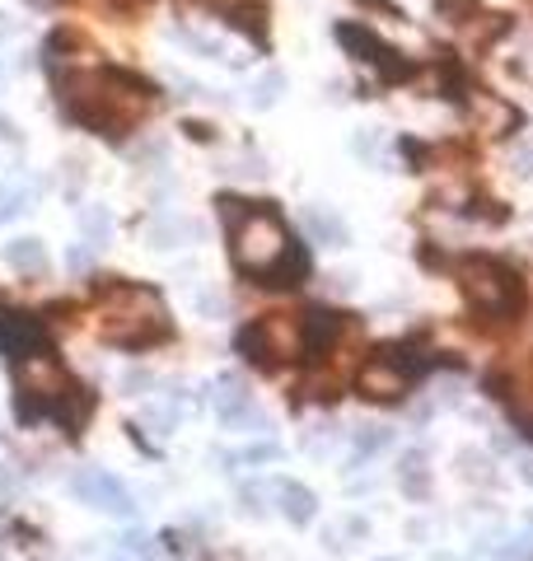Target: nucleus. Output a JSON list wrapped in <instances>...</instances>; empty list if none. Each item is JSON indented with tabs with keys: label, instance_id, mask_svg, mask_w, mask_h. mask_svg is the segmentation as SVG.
<instances>
[{
	"label": "nucleus",
	"instance_id": "f257e3e1",
	"mask_svg": "<svg viewBox=\"0 0 533 561\" xmlns=\"http://www.w3.org/2000/svg\"><path fill=\"white\" fill-rule=\"evenodd\" d=\"M57 98L75 122L104 136H122L150 112V85L122 71H57Z\"/></svg>",
	"mask_w": 533,
	"mask_h": 561
},
{
	"label": "nucleus",
	"instance_id": "f03ea898",
	"mask_svg": "<svg viewBox=\"0 0 533 561\" xmlns=\"http://www.w3.org/2000/svg\"><path fill=\"white\" fill-rule=\"evenodd\" d=\"M98 333H104L112 346H155L159 337H169V313H164V300L150 286H118L112 300L98 313Z\"/></svg>",
	"mask_w": 533,
	"mask_h": 561
},
{
	"label": "nucleus",
	"instance_id": "7ed1b4c3",
	"mask_svg": "<svg viewBox=\"0 0 533 561\" xmlns=\"http://www.w3.org/2000/svg\"><path fill=\"white\" fill-rule=\"evenodd\" d=\"M454 280L477 313L487 319H514L524 305V280L514 267H506L501 258H487V253H469L454 262Z\"/></svg>",
	"mask_w": 533,
	"mask_h": 561
},
{
	"label": "nucleus",
	"instance_id": "20e7f679",
	"mask_svg": "<svg viewBox=\"0 0 533 561\" xmlns=\"http://www.w3.org/2000/svg\"><path fill=\"white\" fill-rule=\"evenodd\" d=\"M229 253H235V267L239 272H248V276H258V280H266V272L276 267L281 258H286V249H291V235H286V225H281L272 211H266V202H258L248 216L229 229Z\"/></svg>",
	"mask_w": 533,
	"mask_h": 561
},
{
	"label": "nucleus",
	"instance_id": "39448f33",
	"mask_svg": "<svg viewBox=\"0 0 533 561\" xmlns=\"http://www.w3.org/2000/svg\"><path fill=\"white\" fill-rule=\"evenodd\" d=\"M235 346L266 370L286 366V360H299L305 356V313H262L258 323L239 327Z\"/></svg>",
	"mask_w": 533,
	"mask_h": 561
},
{
	"label": "nucleus",
	"instance_id": "423d86ee",
	"mask_svg": "<svg viewBox=\"0 0 533 561\" xmlns=\"http://www.w3.org/2000/svg\"><path fill=\"white\" fill-rule=\"evenodd\" d=\"M337 43H342L352 57H360L365 65H375L384 85H398V80H412V75H416V65L398 57L393 47L379 38V33L365 28V24H337Z\"/></svg>",
	"mask_w": 533,
	"mask_h": 561
},
{
	"label": "nucleus",
	"instance_id": "0eeeda50",
	"mask_svg": "<svg viewBox=\"0 0 533 561\" xmlns=\"http://www.w3.org/2000/svg\"><path fill=\"white\" fill-rule=\"evenodd\" d=\"M14 379H20V411L24 417H38V403L52 407L57 393L66 389V374L61 366L47 351H33V356H20V366H14Z\"/></svg>",
	"mask_w": 533,
	"mask_h": 561
},
{
	"label": "nucleus",
	"instance_id": "6e6552de",
	"mask_svg": "<svg viewBox=\"0 0 533 561\" xmlns=\"http://www.w3.org/2000/svg\"><path fill=\"white\" fill-rule=\"evenodd\" d=\"M71 491H75V501H85L94 510H108V515H118V520L137 515V497H131L118 477L104 473V468H80L71 477Z\"/></svg>",
	"mask_w": 533,
	"mask_h": 561
},
{
	"label": "nucleus",
	"instance_id": "1a4fd4ad",
	"mask_svg": "<svg viewBox=\"0 0 533 561\" xmlns=\"http://www.w3.org/2000/svg\"><path fill=\"white\" fill-rule=\"evenodd\" d=\"M407 384H412V374H407L403 366H393L384 351H375V356L360 366V374H356L360 398H370V403H398V398L407 393Z\"/></svg>",
	"mask_w": 533,
	"mask_h": 561
},
{
	"label": "nucleus",
	"instance_id": "9d476101",
	"mask_svg": "<svg viewBox=\"0 0 533 561\" xmlns=\"http://www.w3.org/2000/svg\"><path fill=\"white\" fill-rule=\"evenodd\" d=\"M211 403H215V411H221L225 426H266V417L253 407V393H248V384L239 374H221V379H215Z\"/></svg>",
	"mask_w": 533,
	"mask_h": 561
},
{
	"label": "nucleus",
	"instance_id": "9b49d317",
	"mask_svg": "<svg viewBox=\"0 0 533 561\" xmlns=\"http://www.w3.org/2000/svg\"><path fill=\"white\" fill-rule=\"evenodd\" d=\"M43 342H47L43 319H33L24 309H0V351L5 356H33L43 351Z\"/></svg>",
	"mask_w": 533,
	"mask_h": 561
},
{
	"label": "nucleus",
	"instance_id": "f8f14e48",
	"mask_svg": "<svg viewBox=\"0 0 533 561\" xmlns=\"http://www.w3.org/2000/svg\"><path fill=\"white\" fill-rule=\"evenodd\" d=\"M47 411H52V417H57V421L66 426V435H80V431H85V421L94 417V398H90L85 389L66 384V389L57 393V403L47 407Z\"/></svg>",
	"mask_w": 533,
	"mask_h": 561
},
{
	"label": "nucleus",
	"instance_id": "ddd939ff",
	"mask_svg": "<svg viewBox=\"0 0 533 561\" xmlns=\"http://www.w3.org/2000/svg\"><path fill=\"white\" fill-rule=\"evenodd\" d=\"M473 108H477V118H482V131H491V136H510V131L524 122L510 104H501V98L487 94V89H477V94H473Z\"/></svg>",
	"mask_w": 533,
	"mask_h": 561
},
{
	"label": "nucleus",
	"instance_id": "4468645a",
	"mask_svg": "<svg viewBox=\"0 0 533 561\" xmlns=\"http://www.w3.org/2000/svg\"><path fill=\"white\" fill-rule=\"evenodd\" d=\"M342 313H332V309H309L305 313V351H328L332 342L342 337Z\"/></svg>",
	"mask_w": 533,
	"mask_h": 561
},
{
	"label": "nucleus",
	"instance_id": "2eb2a0df",
	"mask_svg": "<svg viewBox=\"0 0 533 561\" xmlns=\"http://www.w3.org/2000/svg\"><path fill=\"white\" fill-rule=\"evenodd\" d=\"M272 491H276L281 515H286L291 524H309V520H313V510H319L313 491H309V487H299V482H276Z\"/></svg>",
	"mask_w": 533,
	"mask_h": 561
},
{
	"label": "nucleus",
	"instance_id": "dca6fc26",
	"mask_svg": "<svg viewBox=\"0 0 533 561\" xmlns=\"http://www.w3.org/2000/svg\"><path fill=\"white\" fill-rule=\"evenodd\" d=\"M398 482H403V491H407L412 501H426V491H430L426 450H407L403 458H398Z\"/></svg>",
	"mask_w": 533,
	"mask_h": 561
},
{
	"label": "nucleus",
	"instance_id": "f3484780",
	"mask_svg": "<svg viewBox=\"0 0 533 561\" xmlns=\"http://www.w3.org/2000/svg\"><path fill=\"white\" fill-rule=\"evenodd\" d=\"M305 229L313 235V243H328V249H342L346 243V225H342V216H332V211H323V206H305Z\"/></svg>",
	"mask_w": 533,
	"mask_h": 561
},
{
	"label": "nucleus",
	"instance_id": "a211bd4d",
	"mask_svg": "<svg viewBox=\"0 0 533 561\" xmlns=\"http://www.w3.org/2000/svg\"><path fill=\"white\" fill-rule=\"evenodd\" d=\"M5 262L14 272H43L47 267V249H43V239H33V235H24V239H10L5 243Z\"/></svg>",
	"mask_w": 533,
	"mask_h": 561
},
{
	"label": "nucleus",
	"instance_id": "6ab92c4d",
	"mask_svg": "<svg viewBox=\"0 0 533 561\" xmlns=\"http://www.w3.org/2000/svg\"><path fill=\"white\" fill-rule=\"evenodd\" d=\"M305 276H309V253L299 249V243H291L286 258H281L272 272H266L262 286H299V280H305Z\"/></svg>",
	"mask_w": 533,
	"mask_h": 561
},
{
	"label": "nucleus",
	"instance_id": "aec40b11",
	"mask_svg": "<svg viewBox=\"0 0 533 561\" xmlns=\"http://www.w3.org/2000/svg\"><path fill=\"white\" fill-rule=\"evenodd\" d=\"M389 440H393L389 426H360V431H352V454H356V464H365V458H375V454H384Z\"/></svg>",
	"mask_w": 533,
	"mask_h": 561
},
{
	"label": "nucleus",
	"instance_id": "412c9836",
	"mask_svg": "<svg viewBox=\"0 0 533 561\" xmlns=\"http://www.w3.org/2000/svg\"><path fill=\"white\" fill-rule=\"evenodd\" d=\"M436 14H440L445 24H454V28H469V24L477 28V20H482L487 10H482L477 0H436Z\"/></svg>",
	"mask_w": 533,
	"mask_h": 561
},
{
	"label": "nucleus",
	"instance_id": "4be33fe9",
	"mask_svg": "<svg viewBox=\"0 0 533 561\" xmlns=\"http://www.w3.org/2000/svg\"><path fill=\"white\" fill-rule=\"evenodd\" d=\"M178 38H182V43H188V47H192V52H206L211 61H229V65H235V57H229V47H225L221 38H215V33H197V28H178Z\"/></svg>",
	"mask_w": 533,
	"mask_h": 561
},
{
	"label": "nucleus",
	"instance_id": "5701e85b",
	"mask_svg": "<svg viewBox=\"0 0 533 561\" xmlns=\"http://www.w3.org/2000/svg\"><path fill=\"white\" fill-rule=\"evenodd\" d=\"M459 477H463V482H482V487H491V482H496V468H491V458H487V454L463 450V454H459Z\"/></svg>",
	"mask_w": 533,
	"mask_h": 561
},
{
	"label": "nucleus",
	"instance_id": "b1692460",
	"mask_svg": "<svg viewBox=\"0 0 533 561\" xmlns=\"http://www.w3.org/2000/svg\"><path fill=\"white\" fill-rule=\"evenodd\" d=\"M80 229H85V243H90V249L108 243V235H112L108 211H104V206H85V216H80Z\"/></svg>",
	"mask_w": 533,
	"mask_h": 561
},
{
	"label": "nucleus",
	"instance_id": "393cba45",
	"mask_svg": "<svg viewBox=\"0 0 533 561\" xmlns=\"http://www.w3.org/2000/svg\"><path fill=\"white\" fill-rule=\"evenodd\" d=\"M28 188L24 183H0V225L5 220H14V216H24L28 211Z\"/></svg>",
	"mask_w": 533,
	"mask_h": 561
},
{
	"label": "nucleus",
	"instance_id": "a878e982",
	"mask_svg": "<svg viewBox=\"0 0 533 561\" xmlns=\"http://www.w3.org/2000/svg\"><path fill=\"white\" fill-rule=\"evenodd\" d=\"M463 216H469V220H487V225H506V216H510V211H506L501 202H491V196H473Z\"/></svg>",
	"mask_w": 533,
	"mask_h": 561
},
{
	"label": "nucleus",
	"instance_id": "bb28decb",
	"mask_svg": "<svg viewBox=\"0 0 533 561\" xmlns=\"http://www.w3.org/2000/svg\"><path fill=\"white\" fill-rule=\"evenodd\" d=\"M281 89H286V80H281L276 71H266L258 85H253V108H272L276 98H281Z\"/></svg>",
	"mask_w": 533,
	"mask_h": 561
},
{
	"label": "nucleus",
	"instance_id": "cd10ccee",
	"mask_svg": "<svg viewBox=\"0 0 533 561\" xmlns=\"http://www.w3.org/2000/svg\"><path fill=\"white\" fill-rule=\"evenodd\" d=\"M496 561H533V534H520L496 548Z\"/></svg>",
	"mask_w": 533,
	"mask_h": 561
},
{
	"label": "nucleus",
	"instance_id": "c85d7f7f",
	"mask_svg": "<svg viewBox=\"0 0 533 561\" xmlns=\"http://www.w3.org/2000/svg\"><path fill=\"white\" fill-rule=\"evenodd\" d=\"M266 497H272V487H244L239 491V505H244V515H266Z\"/></svg>",
	"mask_w": 533,
	"mask_h": 561
},
{
	"label": "nucleus",
	"instance_id": "c756f323",
	"mask_svg": "<svg viewBox=\"0 0 533 561\" xmlns=\"http://www.w3.org/2000/svg\"><path fill=\"white\" fill-rule=\"evenodd\" d=\"M66 267H71L75 276H85V272L94 267V249H85V243H75V249L66 253Z\"/></svg>",
	"mask_w": 533,
	"mask_h": 561
},
{
	"label": "nucleus",
	"instance_id": "7c9ffc66",
	"mask_svg": "<svg viewBox=\"0 0 533 561\" xmlns=\"http://www.w3.org/2000/svg\"><path fill=\"white\" fill-rule=\"evenodd\" d=\"M276 454H281L276 444H248V450L239 454V464H272Z\"/></svg>",
	"mask_w": 533,
	"mask_h": 561
},
{
	"label": "nucleus",
	"instance_id": "2f4dec72",
	"mask_svg": "<svg viewBox=\"0 0 533 561\" xmlns=\"http://www.w3.org/2000/svg\"><path fill=\"white\" fill-rule=\"evenodd\" d=\"M356 155H365V159L379 155V131H360V136H356Z\"/></svg>",
	"mask_w": 533,
	"mask_h": 561
},
{
	"label": "nucleus",
	"instance_id": "473e14b6",
	"mask_svg": "<svg viewBox=\"0 0 533 561\" xmlns=\"http://www.w3.org/2000/svg\"><path fill=\"white\" fill-rule=\"evenodd\" d=\"M141 389H150V374L145 370H127L122 374V393H141Z\"/></svg>",
	"mask_w": 533,
	"mask_h": 561
},
{
	"label": "nucleus",
	"instance_id": "72a5a7b5",
	"mask_svg": "<svg viewBox=\"0 0 533 561\" xmlns=\"http://www.w3.org/2000/svg\"><path fill=\"white\" fill-rule=\"evenodd\" d=\"M197 309H202V313H221L225 305H221V295H197Z\"/></svg>",
	"mask_w": 533,
	"mask_h": 561
},
{
	"label": "nucleus",
	"instance_id": "f704fd0d",
	"mask_svg": "<svg viewBox=\"0 0 533 561\" xmlns=\"http://www.w3.org/2000/svg\"><path fill=\"white\" fill-rule=\"evenodd\" d=\"M188 136H192V141H211V136H215V131H211L206 122H188Z\"/></svg>",
	"mask_w": 533,
	"mask_h": 561
},
{
	"label": "nucleus",
	"instance_id": "c9c22d12",
	"mask_svg": "<svg viewBox=\"0 0 533 561\" xmlns=\"http://www.w3.org/2000/svg\"><path fill=\"white\" fill-rule=\"evenodd\" d=\"M108 5H118V10H137V5H145V0H108Z\"/></svg>",
	"mask_w": 533,
	"mask_h": 561
},
{
	"label": "nucleus",
	"instance_id": "e433bc0d",
	"mask_svg": "<svg viewBox=\"0 0 533 561\" xmlns=\"http://www.w3.org/2000/svg\"><path fill=\"white\" fill-rule=\"evenodd\" d=\"M0 141H14V127H10L5 118H0Z\"/></svg>",
	"mask_w": 533,
	"mask_h": 561
},
{
	"label": "nucleus",
	"instance_id": "4c0bfd02",
	"mask_svg": "<svg viewBox=\"0 0 533 561\" xmlns=\"http://www.w3.org/2000/svg\"><path fill=\"white\" fill-rule=\"evenodd\" d=\"M520 477H524V482H533V458H524V464H520Z\"/></svg>",
	"mask_w": 533,
	"mask_h": 561
},
{
	"label": "nucleus",
	"instance_id": "58836bf2",
	"mask_svg": "<svg viewBox=\"0 0 533 561\" xmlns=\"http://www.w3.org/2000/svg\"><path fill=\"white\" fill-rule=\"evenodd\" d=\"M10 33H14V24L5 20V14H0V38H10Z\"/></svg>",
	"mask_w": 533,
	"mask_h": 561
},
{
	"label": "nucleus",
	"instance_id": "ea45409f",
	"mask_svg": "<svg viewBox=\"0 0 533 561\" xmlns=\"http://www.w3.org/2000/svg\"><path fill=\"white\" fill-rule=\"evenodd\" d=\"M24 5H33V10H47V5H52V0H24Z\"/></svg>",
	"mask_w": 533,
	"mask_h": 561
},
{
	"label": "nucleus",
	"instance_id": "a19ab883",
	"mask_svg": "<svg viewBox=\"0 0 533 561\" xmlns=\"http://www.w3.org/2000/svg\"><path fill=\"white\" fill-rule=\"evenodd\" d=\"M379 561H398V557H379Z\"/></svg>",
	"mask_w": 533,
	"mask_h": 561
}]
</instances>
